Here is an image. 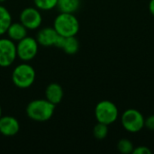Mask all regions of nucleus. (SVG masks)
Returning <instances> with one entry per match:
<instances>
[{
	"label": "nucleus",
	"instance_id": "f257e3e1",
	"mask_svg": "<svg viewBox=\"0 0 154 154\" xmlns=\"http://www.w3.org/2000/svg\"><path fill=\"white\" fill-rule=\"evenodd\" d=\"M55 105L47 99H35L31 101L26 107L28 117L36 122L50 120L55 111Z\"/></svg>",
	"mask_w": 154,
	"mask_h": 154
},
{
	"label": "nucleus",
	"instance_id": "6ab92c4d",
	"mask_svg": "<svg viewBox=\"0 0 154 154\" xmlns=\"http://www.w3.org/2000/svg\"><path fill=\"white\" fill-rule=\"evenodd\" d=\"M134 154H152V151L147 146H138L133 151Z\"/></svg>",
	"mask_w": 154,
	"mask_h": 154
},
{
	"label": "nucleus",
	"instance_id": "9b49d317",
	"mask_svg": "<svg viewBox=\"0 0 154 154\" xmlns=\"http://www.w3.org/2000/svg\"><path fill=\"white\" fill-rule=\"evenodd\" d=\"M45 96L48 101H50L51 103L56 106L60 104L63 98V96H64L63 88L58 83H51L46 88Z\"/></svg>",
	"mask_w": 154,
	"mask_h": 154
},
{
	"label": "nucleus",
	"instance_id": "20e7f679",
	"mask_svg": "<svg viewBox=\"0 0 154 154\" xmlns=\"http://www.w3.org/2000/svg\"><path fill=\"white\" fill-rule=\"evenodd\" d=\"M119 111L115 103L109 100H102L95 107V116L98 123L112 125L117 119Z\"/></svg>",
	"mask_w": 154,
	"mask_h": 154
},
{
	"label": "nucleus",
	"instance_id": "0eeeda50",
	"mask_svg": "<svg viewBox=\"0 0 154 154\" xmlns=\"http://www.w3.org/2000/svg\"><path fill=\"white\" fill-rule=\"evenodd\" d=\"M17 58L16 45L10 39H0V67L11 66Z\"/></svg>",
	"mask_w": 154,
	"mask_h": 154
},
{
	"label": "nucleus",
	"instance_id": "ddd939ff",
	"mask_svg": "<svg viewBox=\"0 0 154 154\" xmlns=\"http://www.w3.org/2000/svg\"><path fill=\"white\" fill-rule=\"evenodd\" d=\"M80 6V0H58L57 7L60 13L74 14Z\"/></svg>",
	"mask_w": 154,
	"mask_h": 154
},
{
	"label": "nucleus",
	"instance_id": "f03ea898",
	"mask_svg": "<svg viewBox=\"0 0 154 154\" xmlns=\"http://www.w3.org/2000/svg\"><path fill=\"white\" fill-rule=\"evenodd\" d=\"M53 28L63 37L76 36L79 31V22L74 14L60 13L54 19Z\"/></svg>",
	"mask_w": 154,
	"mask_h": 154
},
{
	"label": "nucleus",
	"instance_id": "4be33fe9",
	"mask_svg": "<svg viewBox=\"0 0 154 154\" xmlns=\"http://www.w3.org/2000/svg\"><path fill=\"white\" fill-rule=\"evenodd\" d=\"M2 116V107H1V106H0V117Z\"/></svg>",
	"mask_w": 154,
	"mask_h": 154
},
{
	"label": "nucleus",
	"instance_id": "9d476101",
	"mask_svg": "<svg viewBox=\"0 0 154 154\" xmlns=\"http://www.w3.org/2000/svg\"><path fill=\"white\" fill-rule=\"evenodd\" d=\"M58 33L55 31V29L52 27H46L42 29L36 37V40L39 43V45L44 46V47H50L54 46L56 39L58 37Z\"/></svg>",
	"mask_w": 154,
	"mask_h": 154
},
{
	"label": "nucleus",
	"instance_id": "a211bd4d",
	"mask_svg": "<svg viewBox=\"0 0 154 154\" xmlns=\"http://www.w3.org/2000/svg\"><path fill=\"white\" fill-rule=\"evenodd\" d=\"M33 3L39 10L49 11L57 6L58 0H33Z\"/></svg>",
	"mask_w": 154,
	"mask_h": 154
},
{
	"label": "nucleus",
	"instance_id": "412c9836",
	"mask_svg": "<svg viewBox=\"0 0 154 154\" xmlns=\"http://www.w3.org/2000/svg\"><path fill=\"white\" fill-rule=\"evenodd\" d=\"M149 10H150V13L154 16V0H150V3H149Z\"/></svg>",
	"mask_w": 154,
	"mask_h": 154
},
{
	"label": "nucleus",
	"instance_id": "dca6fc26",
	"mask_svg": "<svg viewBox=\"0 0 154 154\" xmlns=\"http://www.w3.org/2000/svg\"><path fill=\"white\" fill-rule=\"evenodd\" d=\"M108 134V125L102 124V123H98L94 126L93 129V135L97 140H104L105 138H106Z\"/></svg>",
	"mask_w": 154,
	"mask_h": 154
},
{
	"label": "nucleus",
	"instance_id": "39448f33",
	"mask_svg": "<svg viewBox=\"0 0 154 154\" xmlns=\"http://www.w3.org/2000/svg\"><path fill=\"white\" fill-rule=\"evenodd\" d=\"M144 120L143 114L134 108L125 110L121 116V123L125 130L129 133L136 134L143 129Z\"/></svg>",
	"mask_w": 154,
	"mask_h": 154
},
{
	"label": "nucleus",
	"instance_id": "6e6552de",
	"mask_svg": "<svg viewBox=\"0 0 154 154\" xmlns=\"http://www.w3.org/2000/svg\"><path fill=\"white\" fill-rule=\"evenodd\" d=\"M20 22L28 29H38L42 23L41 12L36 7H26L20 14Z\"/></svg>",
	"mask_w": 154,
	"mask_h": 154
},
{
	"label": "nucleus",
	"instance_id": "aec40b11",
	"mask_svg": "<svg viewBox=\"0 0 154 154\" xmlns=\"http://www.w3.org/2000/svg\"><path fill=\"white\" fill-rule=\"evenodd\" d=\"M144 127H146L147 129H149L151 131H154V115H152V116H148L147 118H145Z\"/></svg>",
	"mask_w": 154,
	"mask_h": 154
},
{
	"label": "nucleus",
	"instance_id": "7ed1b4c3",
	"mask_svg": "<svg viewBox=\"0 0 154 154\" xmlns=\"http://www.w3.org/2000/svg\"><path fill=\"white\" fill-rule=\"evenodd\" d=\"M36 73L32 66L27 62L17 65L12 73V81L19 88L24 89L30 88L35 81Z\"/></svg>",
	"mask_w": 154,
	"mask_h": 154
},
{
	"label": "nucleus",
	"instance_id": "f8f14e48",
	"mask_svg": "<svg viewBox=\"0 0 154 154\" xmlns=\"http://www.w3.org/2000/svg\"><path fill=\"white\" fill-rule=\"evenodd\" d=\"M27 28L20 23H12L7 29V34L10 40L14 42H19L27 36Z\"/></svg>",
	"mask_w": 154,
	"mask_h": 154
},
{
	"label": "nucleus",
	"instance_id": "5701e85b",
	"mask_svg": "<svg viewBox=\"0 0 154 154\" xmlns=\"http://www.w3.org/2000/svg\"><path fill=\"white\" fill-rule=\"evenodd\" d=\"M5 0H0V3H3V2H5Z\"/></svg>",
	"mask_w": 154,
	"mask_h": 154
},
{
	"label": "nucleus",
	"instance_id": "2eb2a0df",
	"mask_svg": "<svg viewBox=\"0 0 154 154\" xmlns=\"http://www.w3.org/2000/svg\"><path fill=\"white\" fill-rule=\"evenodd\" d=\"M61 49L69 55L76 54L79 50V42L76 38V36L65 37L64 43Z\"/></svg>",
	"mask_w": 154,
	"mask_h": 154
},
{
	"label": "nucleus",
	"instance_id": "4468645a",
	"mask_svg": "<svg viewBox=\"0 0 154 154\" xmlns=\"http://www.w3.org/2000/svg\"><path fill=\"white\" fill-rule=\"evenodd\" d=\"M12 23L10 12L3 5H0V35L6 33L8 27Z\"/></svg>",
	"mask_w": 154,
	"mask_h": 154
},
{
	"label": "nucleus",
	"instance_id": "423d86ee",
	"mask_svg": "<svg viewBox=\"0 0 154 154\" xmlns=\"http://www.w3.org/2000/svg\"><path fill=\"white\" fill-rule=\"evenodd\" d=\"M39 43L36 39L26 36L18 42L16 45L17 57L23 62H28L34 59L38 53Z\"/></svg>",
	"mask_w": 154,
	"mask_h": 154
},
{
	"label": "nucleus",
	"instance_id": "f3484780",
	"mask_svg": "<svg viewBox=\"0 0 154 154\" xmlns=\"http://www.w3.org/2000/svg\"><path fill=\"white\" fill-rule=\"evenodd\" d=\"M134 149V143L126 139V138H123L121 139L118 143H117V150L119 152L123 154H130L133 153V151Z\"/></svg>",
	"mask_w": 154,
	"mask_h": 154
},
{
	"label": "nucleus",
	"instance_id": "1a4fd4ad",
	"mask_svg": "<svg viewBox=\"0 0 154 154\" xmlns=\"http://www.w3.org/2000/svg\"><path fill=\"white\" fill-rule=\"evenodd\" d=\"M20 130V124L14 116H1L0 117V134L5 136H14Z\"/></svg>",
	"mask_w": 154,
	"mask_h": 154
}]
</instances>
